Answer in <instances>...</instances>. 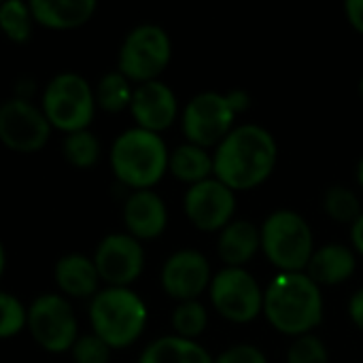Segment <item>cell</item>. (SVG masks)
Wrapping results in <instances>:
<instances>
[{
    "instance_id": "cell-13",
    "label": "cell",
    "mask_w": 363,
    "mask_h": 363,
    "mask_svg": "<svg viewBox=\"0 0 363 363\" xmlns=\"http://www.w3.org/2000/svg\"><path fill=\"white\" fill-rule=\"evenodd\" d=\"M187 221L200 232H221L236 213V194L219 179L211 177L189 185L183 196Z\"/></svg>"
},
{
    "instance_id": "cell-7",
    "label": "cell",
    "mask_w": 363,
    "mask_h": 363,
    "mask_svg": "<svg viewBox=\"0 0 363 363\" xmlns=\"http://www.w3.org/2000/svg\"><path fill=\"white\" fill-rule=\"evenodd\" d=\"M172 60L170 34L157 23H138L121 40L117 70L134 85L157 81Z\"/></svg>"
},
{
    "instance_id": "cell-9",
    "label": "cell",
    "mask_w": 363,
    "mask_h": 363,
    "mask_svg": "<svg viewBox=\"0 0 363 363\" xmlns=\"http://www.w3.org/2000/svg\"><path fill=\"white\" fill-rule=\"evenodd\" d=\"M236 113L228 100V94L221 91H200L181 111V130L185 143L215 149L234 128Z\"/></svg>"
},
{
    "instance_id": "cell-36",
    "label": "cell",
    "mask_w": 363,
    "mask_h": 363,
    "mask_svg": "<svg viewBox=\"0 0 363 363\" xmlns=\"http://www.w3.org/2000/svg\"><path fill=\"white\" fill-rule=\"evenodd\" d=\"M4 268H6V251H4V245L0 240V279L4 274Z\"/></svg>"
},
{
    "instance_id": "cell-16",
    "label": "cell",
    "mask_w": 363,
    "mask_h": 363,
    "mask_svg": "<svg viewBox=\"0 0 363 363\" xmlns=\"http://www.w3.org/2000/svg\"><path fill=\"white\" fill-rule=\"evenodd\" d=\"M121 217L125 232L140 242L160 238L168 228V206L155 189L130 191Z\"/></svg>"
},
{
    "instance_id": "cell-5",
    "label": "cell",
    "mask_w": 363,
    "mask_h": 363,
    "mask_svg": "<svg viewBox=\"0 0 363 363\" xmlns=\"http://www.w3.org/2000/svg\"><path fill=\"white\" fill-rule=\"evenodd\" d=\"M262 253L281 272H304L315 253L311 223L291 208L270 213L262 228Z\"/></svg>"
},
{
    "instance_id": "cell-38",
    "label": "cell",
    "mask_w": 363,
    "mask_h": 363,
    "mask_svg": "<svg viewBox=\"0 0 363 363\" xmlns=\"http://www.w3.org/2000/svg\"><path fill=\"white\" fill-rule=\"evenodd\" d=\"M359 98H362V102H363V74H362V79H359Z\"/></svg>"
},
{
    "instance_id": "cell-25",
    "label": "cell",
    "mask_w": 363,
    "mask_h": 363,
    "mask_svg": "<svg viewBox=\"0 0 363 363\" xmlns=\"http://www.w3.org/2000/svg\"><path fill=\"white\" fill-rule=\"evenodd\" d=\"M34 17L30 2L23 0H4L0 2V32L11 43H28L32 38Z\"/></svg>"
},
{
    "instance_id": "cell-24",
    "label": "cell",
    "mask_w": 363,
    "mask_h": 363,
    "mask_svg": "<svg viewBox=\"0 0 363 363\" xmlns=\"http://www.w3.org/2000/svg\"><path fill=\"white\" fill-rule=\"evenodd\" d=\"M102 145L91 130H79L64 134L62 138V157L77 170H89L100 162Z\"/></svg>"
},
{
    "instance_id": "cell-30",
    "label": "cell",
    "mask_w": 363,
    "mask_h": 363,
    "mask_svg": "<svg viewBox=\"0 0 363 363\" xmlns=\"http://www.w3.org/2000/svg\"><path fill=\"white\" fill-rule=\"evenodd\" d=\"M68 353L74 363H111L113 349L89 332V334H81Z\"/></svg>"
},
{
    "instance_id": "cell-4",
    "label": "cell",
    "mask_w": 363,
    "mask_h": 363,
    "mask_svg": "<svg viewBox=\"0 0 363 363\" xmlns=\"http://www.w3.org/2000/svg\"><path fill=\"white\" fill-rule=\"evenodd\" d=\"M91 334L113 351L132 347L147 330L149 308L132 287H102L87 306Z\"/></svg>"
},
{
    "instance_id": "cell-6",
    "label": "cell",
    "mask_w": 363,
    "mask_h": 363,
    "mask_svg": "<svg viewBox=\"0 0 363 363\" xmlns=\"http://www.w3.org/2000/svg\"><path fill=\"white\" fill-rule=\"evenodd\" d=\"M40 108L53 130L64 134L89 130L98 111L94 85L79 72H57L40 94Z\"/></svg>"
},
{
    "instance_id": "cell-10",
    "label": "cell",
    "mask_w": 363,
    "mask_h": 363,
    "mask_svg": "<svg viewBox=\"0 0 363 363\" xmlns=\"http://www.w3.org/2000/svg\"><path fill=\"white\" fill-rule=\"evenodd\" d=\"M213 308L230 323H251L262 315L264 289L247 268H223L208 287Z\"/></svg>"
},
{
    "instance_id": "cell-27",
    "label": "cell",
    "mask_w": 363,
    "mask_h": 363,
    "mask_svg": "<svg viewBox=\"0 0 363 363\" xmlns=\"http://www.w3.org/2000/svg\"><path fill=\"white\" fill-rule=\"evenodd\" d=\"M323 211L325 215L342 225H353L362 217V200L359 196L345 185H332L323 196Z\"/></svg>"
},
{
    "instance_id": "cell-11",
    "label": "cell",
    "mask_w": 363,
    "mask_h": 363,
    "mask_svg": "<svg viewBox=\"0 0 363 363\" xmlns=\"http://www.w3.org/2000/svg\"><path fill=\"white\" fill-rule=\"evenodd\" d=\"M51 123L40 104L28 96H11L0 102V143L13 153H38L51 138Z\"/></svg>"
},
{
    "instance_id": "cell-15",
    "label": "cell",
    "mask_w": 363,
    "mask_h": 363,
    "mask_svg": "<svg viewBox=\"0 0 363 363\" xmlns=\"http://www.w3.org/2000/svg\"><path fill=\"white\" fill-rule=\"evenodd\" d=\"M128 111L134 117L136 128H143L153 134H162L172 128L181 115L174 89L160 79L136 85Z\"/></svg>"
},
{
    "instance_id": "cell-23",
    "label": "cell",
    "mask_w": 363,
    "mask_h": 363,
    "mask_svg": "<svg viewBox=\"0 0 363 363\" xmlns=\"http://www.w3.org/2000/svg\"><path fill=\"white\" fill-rule=\"evenodd\" d=\"M134 87L136 85L132 81H128L117 68L108 70L94 85L96 106L104 113H121V111L130 108Z\"/></svg>"
},
{
    "instance_id": "cell-34",
    "label": "cell",
    "mask_w": 363,
    "mask_h": 363,
    "mask_svg": "<svg viewBox=\"0 0 363 363\" xmlns=\"http://www.w3.org/2000/svg\"><path fill=\"white\" fill-rule=\"evenodd\" d=\"M228 100H230V104H232L236 115L249 111V106H251V96L245 89H230L228 91Z\"/></svg>"
},
{
    "instance_id": "cell-37",
    "label": "cell",
    "mask_w": 363,
    "mask_h": 363,
    "mask_svg": "<svg viewBox=\"0 0 363 363\" xmlns=\"http://www.w3.org/2000/svg\"><path fill=\"white\" fill-rule=\"evenodd\" d=\"M355 177H357V185L362 187V191H363V155L359 157V162H357V170H355Z\"/></svg>"
},
{
    "instance_id": "cell-18",
    "label": "cell",
    "mask_w": 363,
    "mask_h": 363,
    "mask_svg": "<svg viewBox=\"0 0 363 363\" xmlns=\"http://www.w3.org/2000/svg\"><path fill=\"white\" fill-rule=\"evenodd\" d=\"M355 270H357V253L353 251V247L332 242L315 249L304 272L319 287H336L347 283L355 274Z\"/></svg>"
},
{
    "instance_id": "cell-31",
    "label": "cell",
    "mask_w": 363,
    "mask_h": 363,
    "mask_svg": "<svg viewBox=\"0 0 363 363\" xmlns=\"http://www.w3.org/2000/svg\"><path fill=\"white\" fill-rule=\"evenodd\" d=\"M213 363H268V357L255 345H234L219 353Z\"/></svg>"
},
{
    "instance_id": "cell-17",
    "label": "cell",
    "mask_w": 363,
    "mask_h": 363,
    "mask_svg": "<svg viewBox=\"0 0 363 363\" xmlns=\"http://www.w3.org/2000/svg\"><path fill=\"white\" fill-rule=\"evenodd\" d=\"M53 283L57 287V294L64 298L74 300H91L102 287V281L98 277L96 264L91 255L85 253H66L62 255L53 266Z\"/></svg>"
},
{
    "instance_id": "cell-1",
    "label": "cell",
    "mask_w": 363,
    "mask_h": 363,
    "mask_svg": "<svg viewBox=\"0 0 363 363\" xmlns=\"http://www.w3.org/2000/svg\"><path fill=\"white\" fill-rule=\"evenodd\" d=\"M279 164V143L257 123L236 125L213 151V177L234 194L262 187Z\"/></svg>"
},
{
    "instance_id": "cell-12",
    "label": "cell",
    "mask_w": 363,
    "mask_h": 363,
    "mask_svg": "<svg viewBox=\"0 0 363 363\" xmlns=\"http://www.w3.org/2000/svg\"><path fill=\"white\" fill-rule=\"evenodd\" d=\"M104 287H132L145 272V247L128 232H111L91 255Z\"/></svg>"
},
{
    "instance_id": "cell-3",
    "label": "cell",
    "mask_w": 363,
    "mask_h": 363,
    "mask_svg": "<svg viewBox=\"0 0 363 363\" xmlns=\"http://www.w3.org/2000/svg\"><path fill=\"white\" fill-rule=\"evenodd\" d=\"M168 155L170 149L166 147L162 134H153L134 125L123 130L113 140L108 164L121 185L138 191L153 189L166 177Z\"/></svg>"
},
{
    "instance_id": "cell-26",
    "label": "cell",
    "mask_w": 363,
    "mask_h": 363,
    "mask_svg": "<svg viewBox=\"0 0 363 363\" xmlns=\"http://www.w3.org/2000/svg\"><path fill=\"white\" fill-rule=\"evenodd\" d=\"M172 332L185 340H198L208 328V311L200 300L179 302L170 315Z\"/></svg>"
},
{
    "instance_id": "cell-20",
    "label": "cell",
    "mask_w": 363,
    "mask_h": 363,
    "mask_svg": "<svg viewBox=\"0 0 363 363\" xmlns=\"http://www.w3.org/2000/svg\"><path fill=\"white\" fill-rule=\"evenodd\" d=\"M98 4L96 0H32L30 11L34 23L49 30H77L85 26Z\"/></svg>"
},
{
    "instance_id": "cell-19",
    "label": "cell",
    "mask_w": 363,
    "mask_h": 363,
    "mask_svg": "<svg viewBox=\"0 0 363 363\" xmlns=\"http://www.w3.org/2000/svg\"><path fill=\"white\" fill-rule=\"evenodd\" d=\"M259 251L262 232L249 219H234L219 232L217 253L225 268H245Z\"/></svg>"
},
{
    "instance_id": "cell-35",
    "label": "cell",
    "mask_w": 363,
    "mask_h": 363,
    "mask_svg": "<svg viewBox=\"0 0 363 363\" xmlns=\"http://www.w3.org/2000/svg\"><path fill=\"white\" fill-rule=\"evenodd\" d=\"M351 245H353V251L363 257V213L362 217L351 225Z\"/></svg>"
},
{
    "instance_id": "cell-29",
    "label": "cell",
    "mask_w": 363,
    "mask_h": 363,
    "mask_svg": "<svg viewBox=\"0 0 363 363\" xmlns=\"http://www.w3.org/2000/svg\"><path fill=\"white\" fill-rule=\"evenodd\" d=\"M287 363H330V349L317 334L298 336L287 349Z\"/></svg>"
},
{
    "instance_id": "cell-2",
    "label": "cell",
    "mask_w": 363,
    "mask_h": 363,
    "mask_svg": "<svg viewBox=\"0 0 363 363\" xmlns=\"http://www.w3.org/2000/svg\"><path fill=\"white\" fill-rule=\"evenodd\" d=\"M262 315L285 336L313 334L323 321V291L306 272H279L264 289Z\"/></svg>"
},
{
    "instance_id": "cell-8",
    "label": "cell",
    "mask_w": 363,
    "mask_h": 363,
    "mask_svg": "<svg viewBox=\"0 0 363 363\" xmlns=\"http://www.w3.org/2000/svg\"><path fill=\"white\" fill-rule=\"evenodd\" d=\"M26 330L43 351L53 355L68 353L81 336L70 300L57 291L40 294L28 304Z\"/></svg>"
},
{
    "instance_id": "cell-22",
    "label": "cell",
    "mask_w": 363,
    "mask_h": 363,
    "mask_svg": "<svg viewBox=\"0 0 363 363\" xmlns=\"http://www.w3.org/2000/svg\"><path fill=\"white\" fill-rule=\"evenodd\" d=\"M168 172L187 187L206 181L213 177V153L204 147L183 143L170 151Z\"/></svg>"
},
{
    "instance_id": "cell-28",
    "label": "cell",
    "mask_w": 363,
    "mask_h": 363,
    "mask_svg": "<svg viewBox=\"0 0 363 363\" xmlns=\"http://www.w3.org/2000/svg\"><path fill=\"white\" fill-rule=\"evenodd\" d=\"M28 325V306L13 294L0 289V340L15 338Z\"/></svg>"
},
{
    "instance_id": "cell-14",
    "label": "cell",
    "mask_w": 363,
    "mask_h": 363,
    "mask_svg": "<svg viewBox=\"0 0 363 363\" xmlns=\"http://www.w3.org/2000/svg\"><path fill=\"white\" fill-rule=\"evenodd\" d=\"M211 281V262L198 249H179L170 253L160 272V285L164 294L177 304L198 300L204 291H208Z\"/></svg>"
},
{
    "instance_id": "cell-32",
    "label": "cell",
    "mask_w": 363,
    "mask_h": 363,
    "mask_svg": "<svg viewBox=\"0 0 363 363\" xmlns=\"http://www.w3.org/2000/svg\"><path fill=\"white\" fill-rule=\"evenodd\" d=\"M345 15H347V21L351 23V28L363 36V0H347Z\"/></svg>"
},
{
    "instance_id": "cell-21",
    "label": "cell",
    "mask_w": 363,
    "mask_h": 363,
    "mask_svg": "<svg viewBox=\"0 0 363 363\" xmlns=\"http://www.w3.org/2000/svg\"><path fill=\"white\" fill-rule=\"evenodd\" d=\"M213 359L215 357L198 340L170 334L149 342L136 363H213Z\"/></svg>"
},
{
    "instance_id": "cell-33",
    "label": "cell",
    "mask_w": 363,
    "mask_h": 363,
    "mask_svg": "<svg viewBox=\"0 0 363 363\" xmlns=\"http://www.w3.org/2000/svg\"><path fill=\"white\" fill-rule=\"evenodd\" d=\"M347 311H349V319H351V323H353L357 330H362L363 332V289H357V291L351 296Z\"/></svg>"
}]
</instances>
